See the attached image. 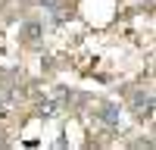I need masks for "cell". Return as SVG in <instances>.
<instances>
[{"label": "cell", "mask_w": 156, "mask_h": 150, "mask_svg": "<svg viewBox=\"0 0 156 150\" xmlns=\"http://www.w3.org/2000/svg\"><path fill=\"white\" fill-rule=\"evenodd\" d=\"M134 112L137 116H153V94H137L134 97Z\"/></svg>", "instance_id": "6da1fadb"}, {"label": "cell", "mask_w": 156, "mask_h": 150, "mask_svg": "<svg viewBox=\"0 0 156 150\" xmlns=\"http://www.w3.org/2000/svg\"><path fill=\"white\" fill-rule=\"evenodd\" d=\"M100 119H103V122H109V125H115V122H119V109H115L112 103H106V106L100 109Z\"/></svg>", "instance_id": "7a4b0ae2"}, {"label": "cell", "mask_w": 156, "mask_h": 150, "mask_svg": "<svg viewBox=\"0 0 156 150\" xmlns=\"http://www.w3.org/2000/svg\"><path fill=\"white\" fill-rule=\"evenodd\" d=\"M25 38H28V41H37V38H41V25H37V22H25Z\"/></svg>", "instance_id": "3957f363"}, {"label": "cell", "mask_w": 156, "mask_h": 150, "mask_svg": "<svg viewBox=\"0 0 156 150\" xmlns=\"http://www.w3.org/2000/svg\"><path fill=\"white\" fill-rule=\"evenodd\" d=\"M41 3H44V6H50V9H53V6H56V0H41Z\"/></svg>", "instance_id": "277c9868"}]
</instances>
